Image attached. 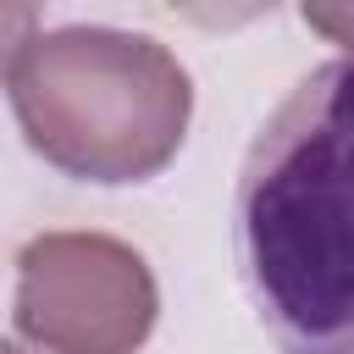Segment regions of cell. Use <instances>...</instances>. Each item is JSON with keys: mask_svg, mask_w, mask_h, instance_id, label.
Listing matches in <instances>:
<instances>
[{"mask_svg": "<svg viewBox=\"0 0 354 354\" xmlns=\"http://www.w3.org/2000/svg\"><path fill=\"white\" fill-rule=\"evenodd\" d=\"M232 238L282 354H354V55L304 72L254 133Z\"/></svg>", "mask_w": 354, "mask_h": 354, "instance_id": "6da1fadb", "label": "cell"}, {"mask_svg": "<svg viewBox=\"0 0 354 354\" xmlns=\"http://www.w3.org/2000/svg\"><path fill=\"white\" fill-rule=\"evenodd\" d=\"M6 100L44 166L77 183H149L188 138L194 77L149 33L72 22L6 50Z\"/></svg>", "mask_w": 354, "mask_h": 354, "instance_id": "7a4b0ae2", "label": "cell"}, {"mask_svg": "<svg viewBox=\"0 0 354 354\" xmlns=\"http://www.w3.org/2000/svg\"><path fill=\"white\" fill-rule=\"evenodd\" d=\"M160 288L149 260L111 232H33L17 249V332L44 354H138Z\"/></svg>", "mask_w": 354, "mask_h": 354, "instance_id": "3957f363", "label": "cell"}, {"mask_svg": "<svg viewBox=\"0 0 354 354\" xmlns=\"http://www.w3.org/2000/svg\"><path fill=\"white\" fill-rule=\"evenodd\" d=\"M299 17H304V28L326 33L332 44H343V50L354 55V6H304Z\"/></svg>", "mask_w": 354, "mask_h": 354, "instance_id": "277c9868", "label": "cell"}, {"mask_svg": "<svg viewBox=\"0 0 354 354\" xmlns=\"http://www.w3.org/2000/svg\"><path fill=\"white\" fill-rule=\"evenodd\" d=\"M0 354H28V348H22V343H6V348H0Z\"/></svg>", "mask_w": 354, "mask_h": 354, "instance_id": "5b68a950", "label": "cell"}]
</instances>
